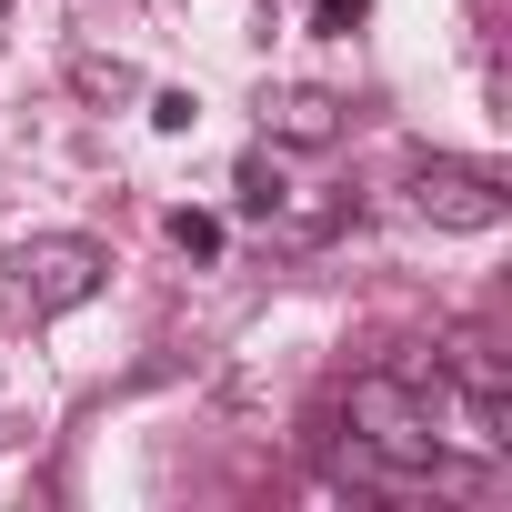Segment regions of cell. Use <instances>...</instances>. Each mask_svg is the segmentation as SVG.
<instances>
[{
    "label": "cell",
    "instance_id": "4",
    "mask_svg": "<svg viewBox=\"0 0 512 512\" xmlns=\"http://www.w3.org/2000/svg\"><path fill=\"white\" fill-rule=\"evenodd\" d=\"M262 131H272V141H292V151H332V141H342V101H332V91H312V81H292V91H272V101H262Z\"/></svg>",
    "mask_w": 512,
    "mask_h": 512
},
{
    "label": "cell",
    "instance_id": "5",
    "mask_svg": "<svg viewBox=\"0 0 512 512\" xmlns=\"http://www.w3.org/2000/svg\"><path fill=\"white\" fill-rule=\"evenodd\" d=\"M342 221H352V191H292V181H282V191H272V211H262V231H272V241H292V251H302V241H332Z\"/></svg>",
    "mask_w": 512,
    "mask_h": 512
},
{
    "label": "cell",
    "instance_id": "6",
    "mask_svg": "<svg viewBox=\"0 0 512 512\" xmlns=\"http://www.w3.org/2000/svg\"><path fill=\"white\" fill-rule=\"evenodd\" d=\"M272 191H282V171H272V151H251V161H241V211L262 221V211H272Z\"/></svg>",
    "mask_w": 512,
    "mask_h": 512
},
{
    "label": "cell",
    "instance_id": "3",
    "mask_svg": "<svg viewBox=\"0 0 512 512\" xmlns=\"http://www.w3.org/2000/svg\"><path fill=\"white\" fill-rule=\"evenodd\" d=\"M412 211H422L432 231H502L512 191H502L482 161H422V171H412Z\"/></svg>",
    "mask_w": 512,
    "mask_h": 512
},
{
    "label": "cell",
    "instance_id": "8",
    "mask_svg": "<svg viewBox=\"0 0 512 512\" xmlns=\"http://www.w3.org/2000/svg\"><path fill=\"white\" fill-rule=\"evenodd\" d=\"M191 121H201L191 91H151V131H191Z\"/></svg>",
    "mask_w": 512,
    "mask_h": 512
},
{
    "label": "cell",
    "instance_id": "9",
    "mask_svg": "<svg viewBox=\"0 0 512 512\" xmlns=\"http://www.w3.org/2000/svg\"><path fill=\"white\" fill-rule=\"evenodd\" d=\"M362 11H372V0H312V21H322L332 41H352V31H362Z\"/></svg>",
    "mask_w": 512,
    "mask_h": 512
},
{
    "label": "cell",
    "instance_id": "1",
    "mask_svg": "<svg viewBox=\"0 0 512 512\" xmlns=\"http://www.w3.org/2000/svg\"><path fill=\"white\" fill-rule=\"evenodd\" d=\"M342 422H352V452L372 462V482H412V472H432V452H442L432 402H422L412 372H352Z\"/></svg>",
    "mask_w": 512,
    "mask_h": 512
},
{
    "label": "cell",
    "instance_id": "10",
    "mask_svg": "<svg viewBox=\"0 0 512 512\" xmlns=\"http://www.w3.org/2000/svg\"><path fill=\"white\" fill-rule=\"evenodd\" d=\"M0 11H11V0H0Z\"/></svg>",
    "mask_w": 512,
    "mask_h": 512
},
{
    "label": "cell",
    "instance_id": "2",
    "mask_svg": "<svg viewBox=\"0 0 512 512\" xmlns=\"http://www.w3.org/2000/svg\"><path fill=\"white\" fill-rule=\"evenodd\" d=\"M101 272H111L101 241L51 231V241H21V251H11V302H21L31 322H61V312H81V302L101 292Z\"/></svg>",
    "mask_w": 512,
    "mask_h": 512
},
{
    "label": "cell",
    "instance_id": "7",
    "mask_svg": "<svg viewBox=\"0 0 512 512\" xmlns=\"http://www.w3.org/2000/svg\"><path fill=\"white\" fill-rule=\"evenodd\" d=\"M171 241L191 251V262H211V251H221V221H211V211H171Z\"/></svg>",
    "mask_w": 512,
    "mask_h": 512
}]
</instances>
